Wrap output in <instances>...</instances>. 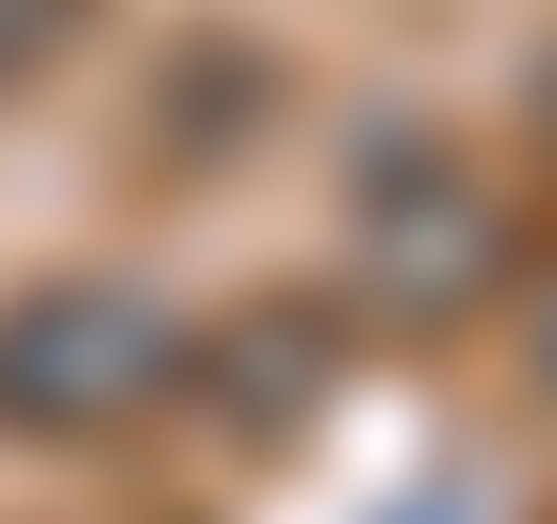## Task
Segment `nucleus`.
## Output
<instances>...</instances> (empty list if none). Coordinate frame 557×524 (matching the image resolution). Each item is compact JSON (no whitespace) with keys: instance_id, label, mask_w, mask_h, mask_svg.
<instances>
[{"instance_id":"obj_1","label":"nucleus","mask_w":557,"mask_h":524,"mask_svg":"<svg viewBox=\"0 0 557 524\" xmlns=\"http://www.w3.org/2000/svg\"><path fill=\"white\" fill-rule=\"evenodd\" d=\"M181 394V312L148 279H34L0 296V426L17 442H99Z\"/></svg>"},{"instance_id":"obj_2","label":"nucleus","mask_w":557,"mask_h":524,"mask_svg":"<svg viewBox=\"0 0 557 524\" xmlns=\"http://www.w3.org/2000/svg\"><path fill=\"white\" fill-rule=\"evenodd\" d=\"M492 296H508V213H492V180L443 164V148H394L361 180V312L394 345H443Z\"/></svg>"},{"instance_id":"obj_3","label":"nucleus","mask_w":557,"mask_h":524,"mask_svg":"<svg viewBox=\"0 0 557 524\" xmlns=\"http://www.w3.org/2000/svg\"><path fill=\"white\" fill-rule=\"evenodd\" d=\"M213 377H230V426L296 442V426L329 410V328H312V312H262V328H230V345H213Z\"/></svg>"},{"instance_id":"obj_4","label":"nucleus","mask_w":557,"mask_h":524,"mask_svg":"<svg viewBox=\"0 0 557 524\" xmlns=\"http://www.w3.org/2000/svg\"><path fill=\"white\" fill-rule=\"evenodd\" d=\"M83 34H99V0H0V99H34Z\"/></svg>"},{"instance_id":"obj_5","label":"nucleus","mask_w":557,"mask_h":524,"mask_svg":"<svg viewBox=\"0 0 557 524\" xmlns=\"http://www.w3.org/2000/svg\"><path fill=\"white\" fill-rule=\"evenodd\" d=\"M524 345H541V394H557V279H541V312H524Z\"/></svg>"}]
</instances>
